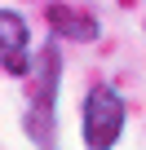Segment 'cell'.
Here are the masks:
<instances>
[{"label":"cell","mask_w":146,"mask_h":150,"mask_svg":"<svg viewBox=\"0 0 146 150\" xmlns=\"http://www.w3.org/2000/svg\"><path fill=\"white\" fill-rule=\"evenodd\" d=\"M124 97L115 84H93L84 106H80V137L84 150H115V141L124 137Z\"/></svg>","instance_id":"6da1fadb"},{"label":"cell","mask_w":146,"mask_h":150,"mask_svg":"<svg viewBox=\"0 0 146 150\" xmlns=\"http://www.w3.org/2000/svg\"><path fill=\"white\" fill-rule=\"evenodd\" d=\"M0 66L14 80H22L31 66V31L18 9H0Z\"/></svg>","instance_id":"7a4b0ae2"}]
</instances>
